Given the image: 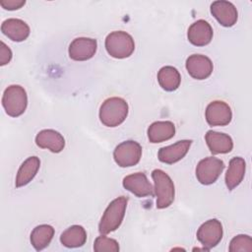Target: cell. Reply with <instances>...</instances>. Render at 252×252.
<instances>
[{
  "label": "cell",
  "instance_id": "cell-1",
  "mask_svg": "<svg viewBox=\"0 0 252 252\" xmlns=\"http://www.w3.org/2000/svg\"><path fill=\"white\" fill-rule=\"evenodd\" d=\"M128 103L118 96L106 98L99 108V120L106 127H117L128 115Z\"/></svg>",
  "mask_w": 252,
  "mask_h": 252
},
{
  "label": "cell",
  "instance_id": "cell-2",
  "mask_svg": "<svg viewBox=\"0 0 252 252\" xmlns=\"http://www.w3.org/2000/svg\"><path fill=\"white\" fill-rule=\"evenodd\" d=\"M127 202L128 199L126 197L120 196L109 203L98 224V231L101 234L112 232L120 226L125 216Z\"/></svg>",
  "mask_w": 252,
  "mask_h": 252
},
{
  "label": "cell",
  "instance_id": "cell-3",
  "mask_svg": "<svg viewBox=\"0 0 252 252\" xmlns=\"http://www.w3.org/2000/svg\"><path fill=\"white\" fill-rule=\"evenodd\" d=\"M105 49L111 57L123 59L132 55L135 50V42L128 32L115 31L107 34L105 38Z\"/></svg>",
  "mask_w": 252,
  "mask_h": 252
},
{
  "label": "cell",
  "instance_id": "cell-4",
  "mask_svg": "<svg viewBox=\"0 0 252 252\" xmlns=\"http://www.w3.org/2000/svg\"><path fill=\"white\" fill-rule=\"evenodd\" d=\"M152 178L155 183V194L157 196V208L165 209L174 201L175 189L169 175L161 169H155L152 172Z\"/></svg>",
  "mask_w": 252,
  "mask_h": 252
},
{
  "label": "cell",
  "instance_id": "cell-5",
  "mask_svg": "<svg viewBox=\"0 0 252 252\" xmlns=\"http://www.w3.org/2000/svg\"><path fill=\"white\" fill-rule=\"evenodd\" d=\"M2 105L6 113L11 117L22 115L28 105V95L26 90L20 85L9 86L3 94Z\"/></svg>",
  "mask_w": 252,
  "mask_h": 252
},
{
  "label": "cell",
  "instance_id": "cell-6",
  "mask_svg": "<svg viewBox=\"0 0 252 252\" xmlns=\"http://www.w3.org/2000/svg\"><path fill=\"white\" fill-rule=\"evenodd\" d=\"M142 158L141 145L132 140L120 143L113 152L115 162L121 167H130L136 165Z\"/></svg>",
  "mask_w": 252,
  "mask_h": 252
},
{
  "label": "cell",
  "instance_id": "cell-7",
  "mask_svg": "<svg viewBox=\"0 0 252 252\" xmlns=\"http://www.w3.org/2000/svg\"><path fill=\"white\" fill-rule=\"evenodd\" d=\"M224 168L221 159L208 157L201 159L196 166V177L203 185H210L217 181Z\"/></svg>",
  "mask_w": 252,
  "mask_h": 252
},
{
  "label": "cell",
  "instance_id": "cell-8",
  "mask_svg": "<svg viewBox=\"0 0 252 252\" xmlns=\"http://www.w3.org/2000/svg\"><path fill=\"white\" fill-rule=\"evenodd\" d=\"M222 225L217 219H211L200 225L197 230V239L208 250L217 246L222 238Z\"/></svg>",
  "mask_w": 252,
  "mask_h": 252
},
{
  "label": "cell",
  "instance_id": "cell-9",
  "mask_svg": "<svg viewBox=\"0 0 252 252\" xmlns=\"http://www.w3.org/2000/svg\"><path fill=\"white\" fill-rule=\"evenodd\" d=\"M205 117L206 121L211 126H225L231 121L232 112L226 102L214 100L208 104Z\"/></svg>",
  "mask_w": 252,
  "mask_h": 252
},
{
  "label": "cell",
  "instance_id": "cell-10",
  "mask_svg": "<svg viewBox=\"0 0 252 252\" xmlns=\"http://www.w3.org/2000/svg\"><path fill=\"white\" fill-rule=\"evenodd\" d=\"M96 48V39L91 37H77L70 43L68 53L72 60L86 61L94 57Z\"/></svg>",
  "mask_w": 252,
  "mask_h": 252
},
{
  "label": "cell",
  "instance_id": "cell-11",
  "mask_svg": "<svg viewBox=\"0 0 252 252\" xmlns=\"http://www.w3.org/2000/svg\"><path fill=\"white\" fill-rule=\"evenodd\" d=\"M188 74L196 80H205L213 72L214 66L211 59L202 54H192L185 63Z\"/></svg>",
  "mask_w": 252,
  "mask_h": 252
},
{
  "label": "cell",
  "instance_id": "cell-12",
  "mask_svg": "<svg viewBox=\"0 0 252 252\" xmlns=\"http://www.w3.org/2000/svg\"><path fill=\"white\" fill-rule=\"evenodd\" d=\"M211 13L216 20L223 27L230 28L234 26L238 19V13L235 6L225 0H218L211 4Z\"/></svg>",
  "mask_w": 252,
  "mask_h": 252
},
{
  "label": "cell",
  "instance_id": "cell-13",
  "mask_svg": "<svg viewBox=\"0 0 252 252\" xmlns=\"http://www.w3.org/2000/svg\"><path fill=\"white\" fill-rule=\"evenodd\" d=\"M123 187L137 197L154 196V188L144 172L129 174L123 178Z\"/></svg>",
  "mask_w": 252,
  "mask_h": 252
},
{
  "label": "cell",
  "instance_id": "cell-14",
  "mask_svg": "<svg viewBox=\"0 0 252 252\" xmlns=\"http://www.w3.org/2000/svg\"><path fill=\"white\" fill-rule=\"evenodd\" d=\"M191 143V140H181L172 145L160 148L158 153L159 161L166 164H173L179 161L188 153Z\"/></svg>",
  "mask_w": 252,
  "mask_h": 252
},
{
  "label": "cell",
  "instance_id": "cell-15",
  "mask_svg": "<svg viewBox=\"0 0 252 252\" xmlns=\"http://www.w3.org/2000/svg\"><path fill=\"white\" fill-rule=\"evenodd\" d=\"M214 32L211 25L205 20H198L193 23L187 32L190 43L195 46H205L213 39Z\"/></svg>",
  "mask_w": 252,
  "mask_h": 252
},
{
  "label": "cell",
  "instance_id": "cell-16",
  "mask_svg": "<svg viewBox=\"0 0 252 252\" xmlns=\"http://www.w3.org/2000/svg\"><path fill=\"white\" fill-rule=\"evenodd\" d=\"M35 144L41 149H47L52 153H60L65 147V139L63 136L52 129H44L35 136Z\"/></svg>",
  "mask_w": 252,
  "mask_h": 252
},
{
  "label": "cell",
  "instance_id": "cell-17",
  "mask_svg": "<svg viewBox=\"0 0 252 252\" xmlns=\"http://www.w3.org/2000/svg\"><path fill=\"white\" fill-rule=\"evenodd\" d=\"M2 32L13 41H24L30 35V27L29 25L20 19H7L1 25Z\"/></svg>",
  "mask_w": 252,
  "mask_h": 252
},
{
  "label": "cell",
  "instance_id": "cell-18",
  "mask_svg": "<svg viewBox=\"0 0 252 252\" xmlns=\"http://www.w3.org/2000/svg\"><path fill=\"white\" fill-rule=\"evenodd\" d=\"M205 140L207 146L213 155L227 154L233 148V142L230 136L224 133L209 130L206 133Z\"/></svg>",
  "mask_w": 252,
  "mask_h": 252
},
{
  "label": "cell",
  "instance_id": "cell-19",
  "mask_svg": "<svg viewBox=\"0 0 252 252\" xmlns=\"http://www.w3.org/2000/svg\"><path fill=\"white\" fill-rule=\"evenodd\" d=\"M175 134V125L171 121H156L148 128V138L153 144L171 139Z\"/></svg>",
  "mask_w": 252,
  "mask_h": 252
},
{
  "label": "cell",
  "instance_id": "cell-20",
  "mask_svg": "<svg viewBox=\"0 0 252 252\" xmlns=\"http://www.w3.org/2000/svg\"><path fill=\"white\" fill-rule=\"evenodd\" d=\"M40 166V160L37 157L28 158L20 166L16 176V187L20 188L29 184L36 175Z\"/></svg>",
  "mask_w": 252,
  "mask_h": 252
},
{
  "label": "cell",
  "instance_id": "cell-21",
  "mask_svg": "<svg viewBox=\"0 0 252 252\" xmlns=\"http://www.w3.org/2000/svg\"><path fill=\"white\" fill-rule=\"evenodd\" d=\"M245 168L246 163L242 158L235 157L230 159L225 173V184L228 190H233L241 183L244 178Z\"/></svg>",
  "mask_w": 252,
  "mask_h": 252
},
{
  "label": "cell",
  "instance_id": "cell-22",
  "mask_svg": "<svg viewBox=\"0 0 252 252\" xmlns=\"http://www.w3.org/2000/svg\"><path fill=\"white\" fill-rule=\"evenodd\" d=\"M87 241V232L82 225L74 224L64 230L60 235V242L68 248L83 246Z\"/></svg>",
  "mask_w": 252,
  "mask_h": 252
},
{
  "label": "cell",
  "instance_id": "cell-23",
  "mask_svg": "<svg viewBox=\"0 0 252 252\" xmlns=\"http://www.w3.org/2000/svg\"><path fill=\"white\" fill-rule=\"evenodd\" d=\"M158 82L164 91L173 92L178 89L181 76L175 67L164 66L160 68L158 73Z\"/></svg>",
  "mask_w": 252,
  "mask_h": 252
},
{
  "label": "cell",
  "instance_id": "cell-24",
  "mask_svg": "<svg viewBox=\"0 0 252 252\" xmlns=\"http://www.w3.org/2000/svg\"><path fill=\"white\" fill-rule=\"evenodd\" d=\"M54 235V228L49 224H39L31 233V243L36 251L47 247Z\"/></svg>",
  "mask_w": 252,
  "mask_h": 252
},
{
  "label": "cell",
  "instance_id": "cell-25",
  "mask_svg": "<svg viewBox=\"0 0 252 252\" xmlns=\"http://www.w3.org/2000/svg\"><path fill=\"white\" fill-rule=\"evenodd\" d=\"M94 250L95 252H117L119 251V244L115 239L102 234L95 238Z\"/></svg>",
  "mask_w": 252,
  "mask_h": 252
},
{
  "label": "cell",
  "instance_id": "cell-26",
  "mask_svg": "<svg viewBox=\"0 0 252 252\" xmlns=\"http://www.w3.org/2000/svg\"><path fill=\"white\" fill-rule=\"evenodd\" d=\"M228 250L230 252H238V251H245L251 252L252 251V238L246 234H239L234 236L230 243Z\"/></svg>",
  "mask_w": 252,
  "mask_h": 252
},
{
  "label": "cell",
  "instance_id": "cell-27",
  "mask_svg": "<svg viewBox=\"0 0 252 252\" xmlns=\"http://www.w3.org/2000/svg\"><path fill=\"white\" fill-rule=\"evenodd\" d=\"M12 59V51L3 41L0 42V65L8 64Z\"/></svg>",
  "mask_w": 252,
  "mask_h": 252
},
{
  "label": "cell",
  "instance_id": "cell-28",
  "mask_svg": "<svg viewBox=\"0 0 252 252\" xmlns=\"http://www.w3.org/2000/svg\"><path fill=\"white\" fill-rule=\"evenodd\" d=\"M26 4L25 0H2L0 1V5L9 11H14L22 8Z\"/></svg>",
  "mask_w": 252,
  "mask_h": 252
}]
</instances>
